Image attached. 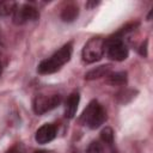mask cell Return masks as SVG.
I'll return each instance as SVG.
<instances>
[{
    "instance_id": "cell-4",
    "label": "cell",
    "mask_w": 153,
    "mask_h": 153,
    "mask_svg": "<svg viewBox=\"0 0 153 153\" xmlns=\"http://www.w3.org/2000/svg\"><path fill=\"white\" fill-rule=\"evenodd\" d=\"M60 103H61V96L59 94H53V96L39 94L36 96L33 99V111L37 115H43L56 108Z\"/></svg>"
},
{
    "instance_id": "cell-3",
    "label": "cell",
    "mask_w": 153,
    "mask_h": 153,
    "mask_svg": "<svg viewBox=\"0 0 153 153\" xmlns=\"http://www.w3.org/2000/svg\"><path fill=\"white\" fill-rule=\"evenodd\" d=\"M104 51H105V41L104 38L97 36V37H92L86 42V44L82 48L81 55L84 61L88 63H93L103 57Z\"/></svg>"
},
{
    "instance_id": "cell-17",
    "label": "cell",
    "mask_w": 153,
    "mask_h": 153,
    "mask_svg": "<svg viewBox=\"0 0 153 153\" xmlns=\"http://www.w3.org/2000/svg\"><path fill=\"white\" fill-rule=\"evenodd\" d=\"M7 153H23V152H22V151H20V149H19L17 146H14V147H12V148H11V149H10Z\"/></svg>"
},
{
    "instance_id": "cell-14",
    "label": "cell",
    "mask_w": 153,
    "mask_h": 153,
    "mask_svg": "<svg viewBox=\"0 0 153 153\" xmlns=\"http://www.w3.org/2000/svg\"><path fill=\"white\" fill-rule=\"evenodd\" d=\"M100 139H102L105 143H108L109 146H111L112 142H114V130H112L110 127H105V128L100 131Z\"/></svg>"
},
{
    "instance_id": "cell-10",
    "label": "cell",
    "mask_w": 153,
    "mask_h": 153,
    "mask_svg": "<svg viewBox=\"0 0 153 153\" xmlns=\"http://www.w3.org/2000/svg\"><path fill=\"white\" fill-rule=\"evenodd\" d=\"M78 14H79V8H78V6L74 5V4H69V5H67V6L62 10V12H61V19H62L63 22L71 23V22H74V20L76 19Z\"/></svg>"
},
{
    "instance_id": "cell-20",
    "label": "cell",
    "mask_w": 153,
    "mask_h": 153,
    "mask_svg": "<svg viewBox=\"0 0 153 153\" xmlns=\"http://www.w3.org/2000/svg\"><path fill=\"white\" fill-rule=\"evenodd\" d=\"M1 73H2V65L0 63V75H1Z\"/></svg>"
},
{
    "instance_id": "cell-6",
    "label": "cell",
    "mask_w": 153,
    "mask_h": 153,
    "mask_svg": "<svg viewBox=\"0 0 153 153\" xmlns=\"http://www.w3.org/2000/svg\"><path fill=\"white\" fill-rule=\"evenodd\" d=\"M39 17L38 11L27 4H24L22 6H17V8L13 12V23L16 25H23L29 22H35Z\"/></svg>"
},
{
    "instance_id": "cell-19",
    "label": "cell",
    "mask_w": 153,
    "mask_h": 153,
    "mask_svg": "<svg viewBox=\"0 0 153 153\" xmlns=\"http://www.w3.org/2000/svg\"><path fill=\"white\" fill-rule=\"evenodd\" d=\"M35 153H51V152H48V151H36Z\"/></svg>"
},
{
    "instance_id": "cell-15",
    "label": "cell",
    "mask_w": 153,
    "mask_h": 153,
    "mask_svg": "<svg viewBox=\"0 0 153 153\" xmlns=\"http://www.w3.org/2000/svg\"><path fill=\"white\" fill-rule=\"evenodd\" d=\"M86 153H103V146L99 141H92L87 148H86Z\"/></svg>"
},
{
    "instance_id": "cell-8",
    "label": "cell",
    "mask_w": 153,
    "mask_h": 153,
    "mask_svg": "<svg viewBox=\"0 0 153 153\" xmlns=\"http://www.w3.org/2000/svg\"><path fill=\"white\" fill-rule=\"evenodd\" d=\"M80 102V96L76 92H73L69 94V97L66 100V105H65V116L67 118H73L76 114L78 110V105Z\"/></svg>"
},
{
    "instance_id": "cell-11",
    "label": "cell",
    "mask_w": 153,
    "mask_h": 153,
    "mask_svg": "<svg viewBox=\"0 0 153 153\" xmlns=\"http://www.w3.org/2000/svg\"><path fill=\"white\" fill-rule=\"evenodd\" d=\"M106 82L112 86H122L127 82V73L126 72H116L110 73L106 78Z\"/></svg>"
},
{
    "instance_id": "cell-16",
    "label": "cell",
    "mask_w": 153,
    "mask_h": 153,
    "mask_svg": "<svg viewBox=\"0 0 153 153\" xmlns=\"http://www.w3.org/2000/svg\"><path fill=\"white\" fill-rule=\"evenodd\" d=\"M139 53H140L141 56H147V41H145V43H142L140 45Z\"/></svg>"
},
{
    "instance_id": "cell-12",
    "label": "cell",
    "mask_w": 153,
    "mask_h": 153,
    "mask_svg": "<svg viewBox=\"0 0 153 153\" xmlns=\"http://www.w3.org/2000/svg\"><path fill=\"white\" fill-rule=\"evenodd\" d=\"M135 94H136V91H134V90H130V88H122V90H120V91L115 94V98H116V100H117L118 103H121V104H127V103H129V102L135 97Z\"/></svg>"
},
{
    "instance_id": "cell-22",
    "label": "cell",
    "mask_w": 153,
    "mask_h": 153,
    "mask_svg": "<svg viewBox=\"0 0 153 153\" xmlns=\"http://www.w3.org/2000/svg\"><path fill=\"white\" fill-rule=\"evenodd\" d=\"M114 153H115V152H114Z\"/></svg>"
},
{
    "instance_id": "cell-2",
    "label": "cell",
    "mask_w": 153,
    "mask_h": 153,
    "mask_svg": "<svg viewBox=\"0 0 153 153\" xmlns=\"http://www.w3.org/2000/svg\"><path fill=\"white\" fill-rule=\"evenodd\" d=\"M105 120H106V111L97 100L90 102V104L86 106V109L84 110L80 117V122L91 129L99 128L105 122Z\"/></svg>"
},
{
    "instance_id": "cell-21",
    "label": "cell",
    "mask_w": 153,
    "mask_h": 153,
    "mask_svg": "<svg viewBox=\"0 0 153 153\" xmlns=\"http://www.w3.org/2000/svg\"><path fill=\"white\" fill-rule=\"evenodd\" d=\"M0 54H1V47H0Z\"/></svg>"
},
{
    "instance_id": "cell-18",
    "label": "cell",
    "mask_w": 153,
    "mask_h": 153,
    "mask_svg": "<svg viewBox=\"0 0 153 153\" xmlns=\"http://www.w3.org/2000/svg\"><path fill=\"white\" fill-rule=\"evenodd\" d=\"M98 4H99L98 1H97V2H96V1H90V2H87V4H86V7H88V8H91V7H93V6H96V5H98Z\"/></svg>"
},
{
    "instance_id": "cell-7",
    "label": "cell",
    "mask_w": 153,
    "mask_h": 153,
    "mask_svg": "<svg viewBox=\"0 0 153 153\" xmlns=\"http://www.w3.org/2000/svg\"><path fill=\"white\" fill-rule=\"evenodd\" d=\"M55 136H56V128H55V126L50 124V123H47V124H43L42 127H39L37 129L35 139H36V141L38 143L44 145V143H48L51 140H54Z\"/></svg>"
},
{
    "instance_id": "cell-13",
    "label": "cell",
    "mask_w": 153,
    "mask_h": 153,
    "mask_svg": "<svg viewBox=\"0 0 153 153\" xmlns=\"http://www.w3.org/2000/svg\"><path fill=\"white\" fill-rule=\"evenodd\" d=\"M17 4L14 1H1L0 0V16H8L14 12Z\"/></svg>"
},
{
    "instance_id": "cell-9",
    "label": "cell",
    "mask_w": 153,
    "mask_h": 153,
    "mask_svg": "<svg viewBox=\"0 0 153 153\" xmlns=\"http://www.w3.org/2000/svg\"><path fill=\"white\" fill-rule=\"evenodd\" d=\"M110 73H111V65H103V66H98V67L88 71L85 74V79L94 80V79H99L103 76H108Z\"/></svg>"
},
{
    "instance_id": "cell-1",
    "label": "cell",
    "mask_w": 153,
    "mask_h": 153,
    "mask_svg": "<svg viewBox=\"0 0 153 153\" xmlns=\"http://www.w3.org/2000/svg\"><path fill=\"white\" fill-rule=\"evenodd\" d=\"M72 56V44L67 43L61 49H59L55 54H53L49 59H45L39 62L37 67V72L39 74H51L57 72L65 63L69 61Z\"/></svg>"
},
{
    "instance_id": "cell-5",
    "label": "cell",
    "mask_w": 153,
    "mask_h": 153,
    "mask_svg": "<svg viewBox=\"0 0 153 153\" xmlns=\"http://www.w3.org/2000/svg\"><path fill=\"white\" fill-rule=\"evenodd\" d=\"M105 49L109 59L115 61H123L128 57V48L121 38H110L105 42Z\"/></svg>"
}]
</instances>
